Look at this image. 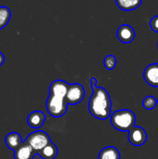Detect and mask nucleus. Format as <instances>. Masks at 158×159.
Segmentation results:
<instances>
[{"label": "nucleus", "instance_id": "1", "mask_svg": "<svg viewBox=\"0 0 158 159\" xmlns=\"http://www.w3.org/2000/svg\"><path fill=\"white\" fill-rule=\"evenodd\" d=\"M69 85L63 80H55L50 84L49 95L47 100L46 107L47 113L53 117H61L67 112L66 94Z\"/></svg>", "mask_w": 158, "mask_h": 159}, {"label": "nucleus", "instance_id": "2", "mask_svg": "<svg viewBox=\"0 0 158 159\" xmlns=\"http://www.w3.org/2000/svg\"><path fill=\"white\" fill-rule=\"evenodd\" d=\"M92 95L88 102V111L95 118L105 120L111 116L112 102L108 91L97 85V80L91 78Z\"/></svg>", "mask_w": 158, "mask_h": 159}, {"label": "nucleus", "instance_id": "3", "mask_svg": "<svg viewBox=\"0 0 158 159\" xmlns=\"http://www.w3.org/2000/svg\"><path fill=\"white\" fill-rule=\"evenodd\" d=\"M110 118L112 126L119 131H129L136 123L135 114L128 109L115 111Z\"/></svg>", "mask_w": 158, "mask_h": 159}, {"label": "nucleus", "instance_id": "4", "mask_svg": "<svg viewBox=\"0 0 158 159\" xmlns=\"http://www.w3.org/2000/svg\"><path fill=\"white\" fill-rule=\"evenodd\" d=\"M25 142L32 146V148L36 152V154H38L42 149H44L47 144L51 143L48 134L42 130H36L34 132H32L27 137Z\"/></svg>", "mask_w": 158, "mask_h": 159}, {"label": "nucleus", "instance_id": "5", "mask_svg": "<svg viewBox=\"0 0 158 159\" xmlns=\"http://www.w3.org/2000/svg\"><path fill=\"white\" fill-rule=\"evenodd\" d=\"M85 89L81 84L74 83L70 84L68 88V91L66 94V102L67 104L75 105L80 103L85 98Z\"/></svg>", "mask_w": 158, "mask_h": 159}, {"label": "nucleus", "instance_id": "6", "mask_svg": "<svg viewBox=\"0 0 158 159\" xmlns=\"http://www.w3.org/2000/svg\"><path fill=\"white\" fill-rule=\"evenodd\" d=\"M129 141L133 146H142L147 141V133L142 128L134 126L129 131Z\"/></svg>", "mask_w": 158, "mask_h": 159}, {"label": "nucleus", "instance_id": "7", "mask_svg": "<svg viewBox=\"0 0 158 159\" xmlns=\"http://www.w3.org/2000/svg\"><path fill=\"white\" fill-rule=\"evenodd\" d=\"M143 78L149 86L158 88V63L149 64L145 68L143 72Z\"/></svg>", "mask_w": 158, "mask_h": 159}, {"label": "nucleus", "instance_id": "8", "mask_svg": "<svg viewBox=\"0 0 158 159\" xmlns=\"http://www.w3.org/2000/svg\"><path fill=\"white\" fill-rule=\"evenodd\" d=\"M116 35H117V38L119 41H121L122 43H125V44H129L134 40V38L136 36V33H135V30L130 25L122 24L117 29Z\"/></svg>", "mask_w": 158, "mask_h": 159}, {"label": "nucleus", "instance_id": "9", "mask_svg": "<svg viewBox=\"0 0 158 159\" xmlns=\"http://www.w3.org/2000/svg\"><path fill=\"white\" fill-rule=\"evenodd\" d=\"M35 155L37 154L32 146L28 143L23 142L21 145L14 151V159H34Z\"/></svg>", "mask_w": 158, "mask_h": 159}, {"label": "nucleus", "instance_id": "10", "mask_svg": "<svg viewBox=\"0 0 158 159\" xmlns=\"http://www.w3.org/2000/svg\"><path fill=\"white\" fill-rule=\"evenodd\" d=\"M46 121V115L41 111H34L30 113L27 118L28 125L33 129H40Z\"/></svg>", "mask_w": 158, "mask_h": 159}, {"label": "nucleus", "instance_id": "11", "mask_svg": "<svg viewBox=\"0 0 158 159\" xmlns=\"http://www.w3.org/2000/svg\"><path fill=\"white\" fill-rule=\"evenodd\" d=\"M22 143L23 142L21 140V136L18 132H10L5 138L6 145L7 146L8 149L13 150V151H15L17 148H19Z\"/></svg>", "mask_w": 158, "mask_h": 159}, {"label": "nucleus", "instance_id": "12", "mask_svg": "<svg viewBox=\"0 0 158 159\" xmlns=\"http://www.w3.org/2000/svg\"><path fill=\"white\" fill-rule=\"evenodd\" d=\"M142 0H115L117 7L124 11H131L137 9L142 5Z\"/></svg>", "mask_w": 158, "mask_h": 159}, {"label": "nucleus", "instance_id": "13", "mask_svg": "<svg viewBox=\"0 0 158 159\" xmlns=\"http://www.w3.org/2000/svg\"><path fill=\"white\" fill-rule=\"evenodd\" d=\"M99 159H121V155L115 147L107 146L100 152Z\"/></svg>", "mask_w": 158, "mask_h": 159}, {"label": "nucleus", "instance_id": "14", "mask_svg": "<svg viewBox=\"0 0 158 159\" xmlns=\"http://www.w3.org/2000/svg\"><path fill=\"white\" fill-rule=\"evenodd\" d=\"M37 155L42 159H55L58 156V148L54 143H50Z\"/></svg>", "mask_w": 158, "mask_h": 159}, {"label": "nucleus", "instance_id": "15", "mask_svg": "<svg viewBox=\"0 0 158 159\" xmlns=\"http://www.w3.org/2000/svg\"><path fill=\"white\" fill-rule=\"evenodd\" d=\"M11 12L7 7H0V30L3 29L8 23L10 20Z\"/></svg>", "mask_w": 158, "mask_h": 159}, {"label": "nucleus", "instance_id": "16", "mask_svg": "<svg viewBox=\"0 0 158 159\" xmlns=\"http://www.w3.org/2000/svg\"><path fill=\"white\" fill-rule=\"evenodd\" d=\"M116 63H117V61H116V58H115V55H107L104 58V60H103V65H104V67L107 70H110V71L115 68Z\"/></svg>", "mask_w": 158, "mask_h": 159}, {"label": "nucleus", "instance_id": "17", "mask_svg": "<svg viewBox=\"0 0 158 159\" xmlns=\"http://www.w3.org/2000/svg\"><path fill=\"white\" fill-rule=\"evenodd\" d=\"M157 100L154 96H147L142 102V105L146 110H153L157 105Z\"/></svg>", "mask_w": 158, "mask_h": 159}, {"label": "nucleus", "instance_id": "18", "mask_svg": "<svg viewBox=\"0 0 158 159\" xmlns=\"http://www.w3.org/2000/svg\"><path fill=\"white\" fill-rule=\"evenodd\" d=\"M150 27L154 32L158 33V15L152 18V20H150Z\"/></svg>", "mask_w": 158, "mask_h": 159}, {"label": "nucleus", "instance_id": "19", "mask_svg": "<svg viewBox=\"0 0 158 159\" xmlns=\"http://www.w3.org/2000/svg\"><path fill=\"white\" fill-rule=\"evenodd\" d=\"M4 61H5V57H4V55L0 52V66L4 63Z\"/></svg>", "mask_w": 158, "mask_h": 159}, {"label": "nucleus", "instance_id": "20", "mask_svg": "<svg viewBox=\"0 0 158 159\" xmlns=\"http://www.w3.org/2000/svg\"><path fill=\"white\" fill-rule=\"evenodd\" d=\"M157 103H158V99H157Z\"/></svg>", "mask_w": 158, "mask_h": 159}, {"label": "nucleus", "instance_id": "21", "mask_svg": "<svg viewBox=\"0 0 158 159\" xmlns=\"http://www.w3.org/2000/svg\"><path fill=\"white\" fill-rule=\"evenodd\" d=\"M157 47H158V44H157Z\"/></svg>", "mask_w": 158, "mask_h": 159}]
</instances>
